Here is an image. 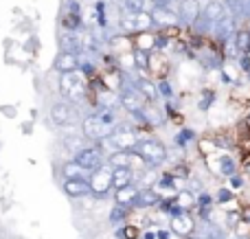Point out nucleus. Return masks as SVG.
<instances>
[{
    "instance_id": "18",
    "label": "nucleus",
    "mask_w": 250,
    "mask_h": 239,
    "mask_svg": "<svg viewBox=\"0 0 250 239\" xmlns=\"http://www.w3.org/2000/svg\"><path fill=\"white\" fill-rule=\"evenodd\" d=\"M138 191H141V187H138L136 182L117 189V191H114V204L134 211V202H136V198H138Z\"/></svg>"
},
{
    "instance_id": "28",
    "label": "nucleus",
    "mask_w": 250,
    "mask_h": 239,
    "mask_svg": "<svg viewBox=\"0 0 250 239\" xmlns=\"http://www.w3.org/2000/svg\"><path fill=\"white\" fill-rule=\"evenodd\" d=\"M233 42H235V48H237L239 55L250 53V31L248 29H237L235 35H233Z\"/></svg>"
},
{
    "instance_id": "15",
    "label": "nucleus",
    "mask_w": 250,
    "mask_h": 239,
    "mask_svg": "<svg viewBox=\"0 0 250 239\" xmlns=\"http://www.w3.org/2000/svg\"><path fill=\"white\" fill-rule=\"evenodd\" d=\"M200 11H202V7H200V0H180L178 2V22H180L182 26H189L193 24V20L200 16Z\"/></svg>"
},
{
    "instance_id": "36",
    "label": "nucleus",
    "mask_w": 250,
    "mask_h": 239,
    "mask_svg": "<svg viewBox=\"0 0 250 239\" xmlns=\"http://www.w3.org/2000/svg\"><path fill=\"white\" fill-rule=\"evenodd\" d=\"M239 224H242V215H239V209H237V211H235V209L226 211V228H229V231H237Z\"/></svg>"
},
{
    "instance_id": "31",
    "label": "nucleus",
    "mask_w": 250,
    "mask_h": 239,
    "mask_svg": "<svg viewBox=\"0 0 250 239\" xmlns=\"http://www.w3.org/2000/svg\"><path fill=\"white\" fill-rule=\"evenodd\" d=\"M129 213H132L129 209L114 204L112 211H110V215H108V219H110V224H112V226H123V224L129 219Z\"/></svg>"
},
{
    "instance_id": "5",
    "label": "nucleus",
    "mask_w": 250,
    "mask_h": 239,
    "mask_svg": "<svg viewBox=\"0 0 250 239\" xmlns=\"http://www.w3.org/2000/svg\"><path fill=\"white\" fill-rule=\"evenodd\" d=\"M88 182H90V196L95 200H105L110 198V193H114L112 189V167L105 162L99 169H95L88 176Z\"/></svg>"
},
{
    "instance_id": "38",
    "label": "nucleus",
    "mask_w": 250,
    "mask_h": 239,
    "mask_svg": "<svg viewBox=\"0 0 250 239\" xmlns=\"http://www.w3.org/2000/svg\"><path fill=\"white\" fill-rule=\"evenodd\" d=\"M244 182H246V180H244V176L239 174V171H237L235 176H230V178H229V187L233 189V191H239V189L244 187Z\"/></svg>"
},
{
    "instance_id": "34",
    "label": "nucleus",
    "mask_w": 250,
    "mask_h": 239,
    "mask_svg": "<svg viewBox=\"0 0 250 239\" xmlns=\"http://www.w3.org/2000/svg\"><path fill=\"white\" fill-rule=\"evenodd\" d=\"M213 198H215V204L226 206V204H230V202H235V191L230 187H220Z\"/></svg>"
},
{
    "instance_id": "26",
    "label": "nucleus",
    "mask_w": 250,
    "mask_h": 239,
    "mask_svg": "<svg viewBox=\"0 0 250 239\" xmlns=\"http://www.w3.org/2000/svg\"><path fill=\"white\" fill-rule=\"evenodd\" d=\"M213 22L208 20L207 16H204L202 11H200V16L193 20V24H191V31L195 33V38H207V35H213Z\"/></svg>"
},
{
    "instance_id": "8",
    "label": "nucleus",
    "mask_w": 250,
    "mask_h": 239,
    "mask_svg": "<svg viewBox=\"0 0 250 239\" xmlns=\"http://www.w3.org/2000/svg\"><path fill=\"white\" fill-rule=\"evenodd\" d=\"M51 121L55 123L57 127H70L79 121V114L73 103H68V101H57V103L51 105Z\"/></svg>"
},
{
    "instance_id": "41",
    "label": "nucleus",
    "mask_w": 250,
    "mask_h": 239,
    "mask_svg": "<svg viewBox=\"0 0 250 239\" xmlns=\"http://www.w3.org/2000/svg\"><path fill=\"white\" fill-rule=\"evenodd\" d=\"M141 239H156V231H145L141 235Z\"/></svg>"
},
{
    "instance_id": "2",
    "label": "nucleus",
    "mask_w": 250,
    "mask_h": 239,
    "mask_svg": "<svg viewBox=\"0 0 250 239\" xmlns=\"http://www.w3.org/2000/svg\"><path fill=\"white\" fill-rule=\"evenodd\" d=\"M134 156L143 162L147 171H156L169 160V152H167V145L163 143L160 139L156 136H141L134 147Z\"/></svg>"
},
{
    "instance_id": "13",
    "label": "nucleus",
    "mask_w": 250,
    "mask_h": 239,
    "mask_svg": "<svg viewBox=\"0 0 250 239\" xmlns=\"http://www.w3.org/2000/svg\"><path fill=\"white\" fill-rule=\"evenodd\" d=\"M53 70L57 75H66V73H75L79 70V55L70 51H60L53 60Z\"/></svg>"
},
{
    "instance_id": "33",
    "label": "nucleus",
    "mask_w": 250,
    "mask_h": 239,
    "mask_svg": "<svg viewBox=\"0 0 250 239\" xmlns=\"http://www.w3.org/2000/svg\"><path fill=\"white\" fill-rule=\"evenodd\" d=\"M156 90H158V99H163V101L173 99V86L169 79H158L156 81Z\"/></svg>"
},
{
    "instance_id": "11",
    "label": "nucleus",
    "mask_w": 250,
    "mask_h": 239,
    "mask_svg": "<svg viewBox=\"0 0 250 239\" xmlns=\"http://www.w3.org/2000/svg\"><path fill=\"white\" fill-rule=\"evenodd\" d=\"M235 31H237V20H235L230 13H226V16L213 26V40L222 46V44H226L230 38H233Z\"/></svg>"
},
{
    "instance_id": "42",
    "label": "nucleus",
    "mask_w": 250,
    "mask_h": 239,
    "mask_svg": "<svg viewBox=\"0 0 250 239\" xmlns=\"http://www.w3.org/2000/svg\"><path fill=\"white\" fill-rule=\"evenodd\" d=\"M244 174H248V176H250V156H248V160L244 162Z\"/></svg>"
},
{
    "instance_id": "4",
    "label": "nucleus",
    "mask_w": 250,
    "mask_h": 239,
    "mask_svg": "<svg viewBox=\"0 0 250 239\" xmlns=\"http://www.w3.org/2000/svg\"><path fill=\"white\" fill-rule=\"evenodd\" d=\"M204 165L213 176L229 180L230 176H235L239 171V160L230 152H213L208 156H204Z\"/></svg>"
},
{
    "instance_id": "9",
    "label": "nucleus",
    "mask_w": 250,
    "mask_h": 239,
    "mask_svg": "<svg viewBox=\"0 0 250 239\" xmlns=\"http://www.w3.org/2000/svg\"><path fill=\"white\" fill-rule=\"evenodd\" d=\"M169 231L173 233L176 237L180 239H189L195 235V231H198V224H195V218L191 213H180V215H173V218H169Z\"/></svg>"
},
{
    "instance_id": "37",
    "label": "nucleus",
    "mask_w": 250,
    "mask_h": 239,
    "mask_svg": "<svg viewBox=\"0 0 250 239\" xmlns=\"http://www.w3.org/2000/svg\"><path fill=\"white\" fill-rule=\"evenodd\" d=\"M195 206H215V198L208 191H198L195 193Z\"/></svg>"
},
{
    "instance_id": "35",
    "label": "nucleus",
    "mask_w": 250,
    "mask_h": 239,
    "mask_svg": "<svg viewBox=\"0 0 250 239\" xmlns=\"http://www.w3.org/2000/svg\"><path fill=\"white\" fill-rule=\"evenodd\" d=\"M117 237H119V239H138V237H141V231H138V226H129V224H123V226H119Z\"/></svg>"
},
{
    "instance_id": "44",
    "label": "nucleus",
    "mask_w": 250,
    "mask_h": 239,
    "mask_svg": "<svg viewBox=\"0 0 250 239\" xmlns=\"http://www.w3.org/2000/svg\"><path fill=\"white\" fill-rule=\"evenodd\" d=\"M246 125L250 127V112H248V117H246Z\"/></svg>"
},
{
    "instance_id": "16",
    "label": "nucleus",
    "mask_w": 250,
    "mask_h": 239,
    "mask_svg": "<svg viewBox=\"0 0 250 239\" xmlns=\"http://www.w3.org/2000/svg\"><path fill=\"white\" fill-rule=\"evenodd\" d=\"M149 13H151V20H154V26H160V29L180 26V22H178V13L173 11L171 7H154Z\"/></svg>"
},
{
    "instance_id": "29",
    "label": "nucleus",
    "mask_w": 250,
    "mask_h": 239,
    "mask_svg": "<svg viewBox=\"0 0 250 239\" xmlns=\"http://www.w3.org/2000/svg\"><path fill=\"white\" fill-rule=\"evenodd\" d=\"M176 202L182 206V211L191 213V211L195 209V193L189 191V189H180V191L176 193Z\"/></svg>"
},
{
    "instance_id": "7",
    "label": "nucleus",
    "mask_w": 250,
    "mask_h": 239,
    "mask_svg": "<svg viewBox=\"0 0 250 239\" xmlns=\"http://www.w3.org/2000/svg\"><path fill=\"white\" fill-rule=\"evenodd\" d=\"M138 139H141V136H138L134 130L117 125L112 134H110L105 140H101L99 145H108L110 152H134V147H136ZM110 152H108V154H110Z\"/></svg>"
},
{
    "instance_id": "46",
    "label": "nucleus",
    "mask_w": 250,
    "mask_h": 239,
    "mask_svg": "<svg viewBox=\"0 0 250 239\" xmlns=\"http://www.w3.org/2000/svg\"><path fill=\"white\" fill-rule=\"evenodd\" d=\"M237 239H244V237H237Z\"/></svg>"
},
{
    "instance_id": "1",
    "label": "nucleus",
    "mask_w": 250,
    "mask_h": 239,
    "mask_svg": "<svg viewBox=\"0 0 250 239\" xmlns=\"http://www.w3.org/2000/svg\"><path fill=\"white\" fill-rule=\"evenodd\" d=\"M117 125H119L117 110L114 108H104V105H97L88 117L82 119L83 139L92 140V143H101V140H105L114 132V127Z\"/></svg>"
},
{
    "instance_id": "43",
    "label": "nucleus",
    "mask_w": 250,
    "mask_h": 239,
    "mask_svg": "<svg viewBox=\"0 0 250 239\" xmlns=\"http://www.w3.org/2000/svg\"><path fill=\"white\" fill-rule=\"evenodd\" d=\"M246 16L250 18V0H248V2H246Z\"/></svg>"
},
{
    "instance_id": "14",
    "label": "nucleus",
    "mask_w": 250,
    "mask_h": 239,
    "mask_svg": "<svg viewBox=\"0 0 250 239\" xmlns=\"http://www.w3.org/2000/svg\"><path fill=\"white\" fill-rule=\"evenodd\" d=\"M62 191L73 200L90 198V182H88V178H70L62 182Z\"/></svg>"
},
{
    "instance_id": "6",
    "label": "nucleus",
    "mask_w": 250,
    "mask_h": 239,
    "mask_svg": "<svg viewBox=\"0 0 250 239\" xmlns=\"http://www.w3.org/2000/svg\"><path fill=\"white\" fill-rule=\"evenodd\" d=\"M105 156H108V154L104 152V147H101L99 143H95V145H83L82 149H77V152L73 154V160L77 162L82 169H86L88 174H92V171L99 169L101 165H105Z\"/></svg>"
},
{
    "instance_id": "45",
    "label": "nucleus",
    "mask_w": 250,
    "mask_h": 239,
    "mask_svg": "<svg viewBox=\"0 0 250 239\" xmlns=\"http://www.w3.org/2000/svg\"><path fill=\"white\" fill-rule=\"evenodd\" d=\"M189 239H200V237H198V235H193V237H189Z\"/></svg>"
},
{
    "instance_id": "21",
    "label": "nucleus",
    "mask_w": 250,
    "mask_h": 239,
    "mask_svg": "<svg viewBox=\"0 0 250 239\" xmlns=\"http://www.w3.org/2000/svg\"><path fill=\"white\" fill-rule=\"evenodd\" d=\"M60 51H70V53H77V55H82L83 42H82V38H79V33L64 31V33L60 35Z\"/></svg>"
},
{
    "instance_id": "39",
    "label": "nucleus",
    "mask_w": 250,
    "mask_h": 239,
    "mask_svg": "<svg viewBox=\"0 0 250 239\" xmlns=\"http://www.w3.org/2000/svg\"><path fill=\"white\" fill-rule=\"evenodd\" d=\"M239 215H242V224L250 226V206H242V209H239Z\"/></svg>"
},
{
    "instance_id": "30",
    "label": "nucleus",
    "mask_w": 250,
    "mask_h": 239,
    "mask_svg": "<svg viewBox=\"0 0 250 239\" xmlns=\"http://www.w3.org/2000/svg\"><path fill=\"white\" fill-rule=\"evenodd\" d=\"M62 174H64V180H70V178H88V176H90L86 169H82V167H79L75 160L64 162V165H62Z\"/></svg>"
},
{
    "instance_id": "40",
    "label": "nucleus",
    "mask_w": 250,
    "mask_h": 239,
    "mask_svg": "<svg viewBox=\"0 0 250 239\" xmlns=\"http://www.w3.org/2000/svg\"><path fill=\"white\" fill-rule=\"evenodd\" d=\"M171 235L173 233L169 231V228H158V231H156V239H171Z\"/></svg>"
},
{
    "instance_id": "24",
    "label": "nucleus",
    "mask_w": 250,
    "mask_h": 239,
    "mask_svg": "<svg viewBox=\"0 0 250 239\" xmlns=\"http://www.w3.org/2000/svg\"><path fill=\"white\" fill-rule=\"evenodd\" d=\"M132 61H134V70L141 75H145L151 66V53L143 51V48H134L132 51Z\"/></svg>"
},
{
    "instance_id": "23",
    "label": "nucleus",
    "mask_w": 250,
    "mask_h": 239,
    "mask_svg": "<svg viewBox=\"0 0 250 239\" xmlns=\"http://www.w3.org/2000/svg\"><path fill=\"white\" fill-rule=\"evenodd\" d=\"M202 13L213 22V24H217V22H220L229 11H226V7H224L222 0H208V2L202 7Z\"/></svg>"
},
{
    "instance_id": "22",
    "label": "nucleus",
    "mask_w": 250,
    "mask_h": 239,
    "mask_svg": "<svg viewBox=\"0 0 250 239\" xmlns=\"http://www.w3.org/2000/svg\"><path fill=\"white\" fill-rule=\"evenodd\" d=\"M195 143H198V132H195L193 127H180V130L173 134V145L180 147L182 152L189 149L191 145H195Z\"/></svg>"
},
{
    "instance_id": "12",
    "label": "nucleus",
    "mask_w": 250,
    "mask_h": 239,
    "mask_svg": "<svg viewBox=\"0 0 250 239\" xmlns=\"http://www.w3.org/2000/svg\"><path fill=\"white\" fill-rule=\"evenodd\" d=\"M119 105H121L127 114H134V112H138V110L145 108L147 101L138 95L136 88H125V90L119 92Z\"/></svg>"
},
{
    "instance_id": "19",
    "label": "nucleus",
    "mask_w": 250,
    "mask_h": 239,
    "mask_svg": "<svg viewBox=\"0 0 250 239\" xmlns=\"http://www.w3.org/2000/svg\"><path fill=\"white\" fill-rule=\"evenodd\" d=\"M136 178H138V174L132 167H114L112 169V189L117 191V189H121V187L134 184Z\"/></svg>"
},
{
    "instance_id": "3",
    "label": "nucleus",
    "mask_w": 250,
    "mask_h": 239,
    "mask_svg": "<svg viewBox=\"0 0 250 239\" xmlns=\"http://www.w3.org/2000/svg\"><path fill=\"white\" fill-rule=\"evenodd\" d=\"M60 92L68 103H83L88 92V77L82 70H75V73H66L60 75Z\"/></svg>"
},
{
    "instance_id": "32",
    "label": "nucleus",
    "mask_w": 250,
    "mask_h": 239,
    "mask_svg": "<svg viewBox=\"0 0 250 239\" xmlns=\"http://www.w3.org/2000/svg\"><path fill=\"white\" fill-rule=\"evenodd\" d=\"M224 7L235 20H242L246 16V0H224Z\"/></svg>"
},
{
    "instance_id": "10",
    "label": "nucleus",
    "mask_w": 250,
    "mask_h": 239,
    "mask_svg": "<svg viewBox=\"0 0 250 239\" xmlns=\"http://www.w3.org/2000/svg\"><path fill=\"white\" fill-rule=\"evenodd\" d=\"M195 60L200 61L204 70H220L222 64H224V53L217 51V48H208V46H198L195 48Z\"/></svg>"
},
{
    "instance_id": "17",
    "label": "nucleus",
    "mask_w": 250,
    "mask_h": 239,
    "mask_svg": "<svg viewBox=\"0 0 250 239\" xmlns=\"http://www.w3.org/2000/svg\"><path fill=\"white\" fill-rule=\"evenodd\" d=\"M160 200H163V198H160V193L156 191L154 187H141V191H138L136 202H134V209H138V211L156 209Z\"/></svg>"
},
{
    "instance_id": "20",
    "label": "nucleus",
    "mask_w": 250,
    "mask_h": 239,
    "mask_svg": "<svg viewBox=\"0 0 250 239\" xmlns=\"http://www.w3.org/2000/svg\"><path fill=\"white\" fill-rule=\"evenodd\" d=\"M134 86H136L138 95H141L147 103H156V101H158V90H156V83L151 81L147 75H138V79H136V83H134Z\"/></svg>"
},
{
    "instance_id": "27",
    "label": "nucleus",
    "mask_w": 250,
    "mask_h": 239,
    "mask_svg": "<svg viewBox=\"0 0 250 239\" xmlns=\"http://www.w3.org/2000/svg\"><path fill=\"white\" fill-rule=\"evenodd\" d=\"M215 101H217V92L213 90V88H200V95H198V110L200 112H208Z\"/></svg>"
},
{
    "instance_id": "25",
    "label": "nucleus",
    "mask_w": 250,
    "mask_h": 239,
    "mask_svg": "<svg viewBox=\"0 0 250 239\" xmlns=\"http://www.w3.org/2000/svg\"><path fill=\"white\" fill-rule=\"evenodd\" d=\"M198 237L200 239H229V233L222 226H217L215 222H204L202 226H200Z\"/></svg>"
}]
</instances>
